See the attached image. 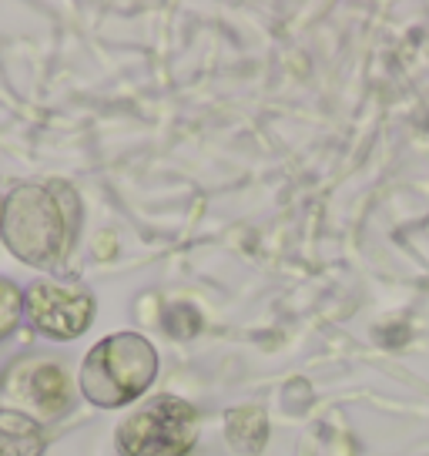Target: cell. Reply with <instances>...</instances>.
Masks as SVG:
<instances>
[{"label":"cell","mask_w":429,"mask_h":456,"mask_svg":"<svg viewBox=\"0 0 429 456\" xmlns=\"http://www.w3.org/2000/svg\"><path fill=\"white\" fill-rule=\"evenodd\" d=\"M81 205L71 185H17L0 205V239L34 269H54L74 248Z\"/></svg>","instance_id":"1"},{"label":"cell","mask_w":429,"mask_h":456,"mask_svg":"<svg viewBox=\"0 0 429 456\" xmlns=\"http://www.w3.org/2000/svg\"><path fill=\"white\" fill-rule=\"evenodd\" d=\"M158 376V353L142 332H115L101 339L81 362V393L101 410H117L148 393Z\"/></svg>","instance_id":"2"},{"label":"cell","mask_w":429,"mask_h":456,"mask_svg":"<svg viewBox=\"0 0 429 456\" xmlns=\"http://www.w3.org/2000/svg\"><path fill=\"white\" fill-rule=\"evenodd\" d=\"M24 315L51 339H77L94 322V296L77 282L41 279L24 292Z\"/></svg>","instance_id":"4"},{"label":"cell","mask_w":429,"mask_h":456,"mask_svg":"<svg viewBox=\"0 0 429 456\" xmlns=\"http://www.w3.org/2000/svg\"><path fill=\"white\" fill-rule=\"evenodd\" d=\"M44 433L24 413L0 410V456H41Z\"/></svg>","instance_id":"6"},{"label":"cell","mask_w":429,"mask_h":456,"mask_svg":"<svg viewBox=\"0 0 429 456\" xmlns=\"http://www.w3.org/2000/svg\"><path fill=\"white\" fill-rule=\"evenodd\" d=\"M121 456H188L198 443V410L178 396H155L121 419Z\"/></svg>","instance_id":"3"},{"label":"cell","mask_w":429,"mask_h":456,"mask_svg":"<svg viewBox=\"0 0 429 456\" xmlns=\"http://www.w3.org/2000/svg\"><path fill=\"white\" fill-rule=\"evenodd\" d=\"M20 315H24V296L11 279L0 275V339H7L20 326Z\"/></svg>","instance_id":"8"},{"label":"cell","mask_w":429,"mask_h":456,"mask_svg":"<svg viewBox=\"0 0 429 456\" xmlns=\"http://www.w3.org/2000/svg\"><path fill=\"white\" fill-rule=\"evenodd\" d=\"M30 399L44 416H61L71 406V383L58 362H41L30 376Z\"/></svg>","instance_id":"5"},{"label":"cell","mask_w":429,"mask_h":456,"mask_svg":"<svg viewBox=\"0 0 429 456\" xmlns=\"http://www.w3.org/2000/svg\"><path fill=\"white\" fill-rule=\"evenodd\" d=\"M225 433L239 453H262V446L269 440V419L262 410H231Z\"/></svg>","instance_id":"7"}]
</instances>
